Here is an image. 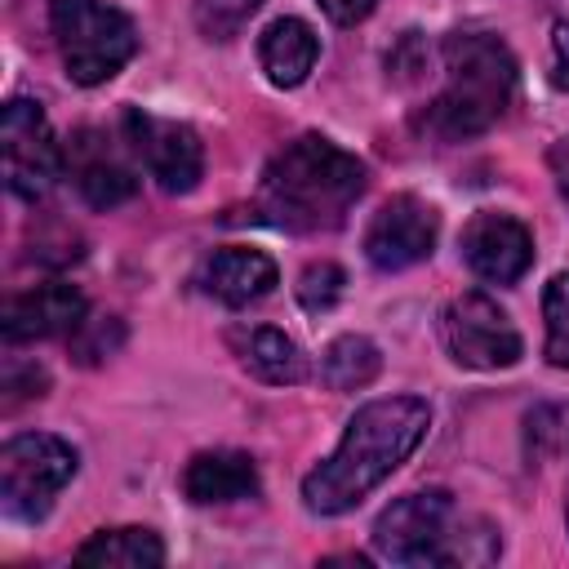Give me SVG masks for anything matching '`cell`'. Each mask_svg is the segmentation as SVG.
Wrapping results in <instances>:
<instances>
[{"label":"cell","mask_w":569,"mask_h":569,"mask_svg":"<svg viewBox=\"0 0 569 569\" xmlns=\"http://www.w3.org/2000/svg\"><path fill=\"white\" fill-rule=\"evenodd\" d=\"M431 409L418 396H387L369 400L351 413L338 449L307 471L302 502L316 516H342L351 511L369 489H378L427 436Z\"/></svg>","instance_id":"obj_1"},{"label":"cell","mask_w":569,"mask_h":569,"mask_svg":"<svg viewBox=\"0 0 569 569\" xmlns=\"http://www.w3.org/2000/svg\"><path fill=\"white\" fill-rule=\"evenodd\" d=\"M365 164L351 151L320 133H302L267 160L253 209L280 231H338L351 204L365 196Z\"/></svg>","instance_id":"obj_2"},{"label":"cell","mask_w":569,"mask_h":569,"mask_svg":"<svg viewBox=\"0 0 569 569\" xmlns=\"http://www.w3.org/2000/svg\"><path fill=\"white\" fill-rule=\"evenodd\" d=\"M445 84L413 116V129L436 142H467L493 129L516 98V58L489 31H449L440 44Z\"/></svg>","instance_id":"obj_3"},{"label":"cell","mask_w":569,"mask_h":569,"mask_svg":"<svg viewBox=\"0 0 569 569\" xmlns=\"http://www.w3.org/2000/svg\"><path fill=\"white\" fill-rule=\"evenodd\" d=\"M373 547L391 565H489L502 551L498 529L471 516L445 489L405 493L373 520Z\"/></svg>","instance_id":"obj_4"},{"label":"cell","mask_w":569,"mask_h":569,"mask_svg":"<svg viewBox=\"0 0 569 569\" xmlns=\"http://www.w3.org/2000/svg\"><path fill=\"white\" fill-rule=\"evenodd\" d=\"M49 31L76 84H107L133 53L138 31L124 9L107 0H49Z\"/></svg>","instance_id":"obj_5"},{"label":"cell","mask_w":569,"mask_h":569,"mask_svg":"<svg viewBox=\"0 0 569 569\" xmlns=\"http://www.w3.org/2000/svg\"><path fill=\"white\" fill-rule=\"evenodd\" d=\"M80 458L62 436L22 431L0 449V498L18 520H44L53 498L71 485Z\"/></svg>","instance_id":"obj_6"},{"label":"cell","mask_w":569,"mask_h":569,"mask_svg":"<svg viewBox=\"0 0 569 569\" xmlns=\"http://www.w3.org/2000/svg\"><path fill=\"white\" fill-rule=\"evenodd\" d=\"M445 351L462 369H511L525 356L520 329L489 293H458L440 311Z\"/></svg>","instance_id":"obj_7"},{"label":"cell","mask_w":569,"mask_h":569,"mask_svg":"<svg viewBox=\"0 0 569 569\" xmlns=\"http://www.w3.org/2000/svg\"><path fill=\"white\" fill-rule=\"evenodd\" d=\"M0 151H4V182L18 200H40L62 173V147L40 111V102L13 98L0 111Z\"/></svg>","instance_id":"obj_8"},{"label":"cell","mask_w":569,"mask_h":569,"mask_svg":"<svg viewBox=\"0 0 569 569\" xmlns=\"http://www.w3.org/2000/svg\"><path fill=\"white\" fill-rule=\"evenodd\" d=\"M124 138H129L133 156L142 160V169L156 178L160 191H169V196L196 191V182L204 173V147H200L191 124H178V120L151 116L142 107H129L124 111Z\"/></svg>","instance_id":"obj_9"},{"label":"cell","mask_w":569,"mask_h":569,"mask_svg":"<svg viewBox=\"0 0 569 569\" xmlns=\"http://www.w3.org/2000/svg\"><path fill=\"white\" fill-rule=\"evenodd\" d=\"M436 236H440V218L427 200L400 191L391 196L365 227V258L378 267V271H405L422 258H431L436 249Z\"/></svg>","instance_id":"obj_10"},{"label":"cell","mask_w":569,"mask_h":569,"mask_svg":"<svg viewBox=\"0 0 569 569\" xmlns=\"http://www.w3.org/2000/svg\"><path fill=\"white\" fill-rule=\"evenodd\" d=\"M462 262L489 284H516L533 267V236L511 213H476L458 236Z\"/></svg>","instance_id":"obj_11"},{"label":"cell","mask_w":569,"mask_h":569,"mask_svg":"<svg viewBox=\"0 0 569 569\" xmlns=\"http://www.w3.org/2000/svg\"><path fill=\"white\" fill-rule=\"evenodd\" d=\"M89 316V302L76 284L67 280H44L4 302V342H36V338H58L76 333Z\"/></svg>","instance_id":"obj_12"},{"label":"cell","mask_w":569,"mask_h":569,"mask_svg":"<svg viewBox=\"0 0 569 569\" xmlns=\"http://www.w3.org/2000/svg\"><path fill=\"white\" fill-rule=\"evenodd\" d=\"M62 169L71 173L76 191H80L84 204H93V209H116V204L133 200V191H138V173H133V169L107 147V138L93 133V129H80V133L71 138V147L62 151Z\"/></svg>","instance_id":"obj_13"},{"label":"cell","mask_w":569,"mask_h":569,"mask_svg":"<svg viewBox=\"0 0 569 569\" xmlns=\"http://www.w3.org/2000/svg\"><path fill=\"white\" fill-rule=\"evenodd\" d=\"M280 271L276 262L262 253V249H244V244H227L218 249L204 271H200V284L209 298H218L222 307H249L258 298H267L276 289Z\"/></svg>","instance_id":"obj_14"},{"label":"cell","mask_w":569,"mask_h":569,"mask_svg":"<svg viewBox=\"0 0 569 569\" xmlns=\"http://www.w3.org/2000/svg\"><path fill=\"white\" fill-rule=\"evenodd\" d=\"M182 493L196 507L253 498L258 493V467L240 449H204L182 467Z\"/></svg>","instance_id":"obj_15"},{"label":"cell","mask_w":569,"mask_h":569,"mask_svg":"<svg viewBox=\"0 0 569 569\" xmlns=\"http://www.w3.org/2000/svg\"><path fill=\"white\" fill-rule=\"evenodd\" d=\"M320 58V40L316 31L302 22V18H276L262 36H258V62H262V76L276 84V89H298L311 67Z\"/></svg>","instance_id":"obj_16"},{"label":"cell","mask_w":569,"mask_h":569,"mask_svg":"<svg viewBox=\"0 0 569 569\" xmlns=\"http://www.w3.org/2000/svg\"><path fill=\"white\" fill-rule=\"evenodd\" d=\"M240 360L253 378H262L271 387H293V382H307V373H311L302 347L284 329H271V325L240 333Z\"/></svg>","instance_id":"obj_17"},{"label":"cell","mask_w":569,"mask_h":569,"mask_svg":"<svg viewBox=\"0 0 569 569\" xmlns=\"http://www.w3.org/2000/svg\"><path fill=\"white\" fill-rule=\"evenodd\" d=\"M76 565H102V569H156L164 565V542L160 533L142 525H120V529H98L89 542H80Z\"/></svg>","instance_id":"obj_18"},{"label":"cell","mask_w":569,"mask_h":569,"mask_svg":"<svg viewBox=\"0 0 569 569\" xmlns=\"http://www.w3.org/2000/svg\"><path fill=\"white\" fill-rule=\"evenodd\" d=\"M378 369H382V351L365 333H342L320 356V378L333 391H360L378 378Z\"/></svg>","instance_id":"obj_19"},{"label":"cell","mask_w":569,"mask_h":569,"mask_svg":"<svg viewBox=\"0 0 569 569\" xmlns=\"http://www.w3.org/2000/svg\"><path fill=\"white\" fill-rule=\"evenodd\" d=\"M542 320H547V360L556 369H569V271L551 276V284L542 289Z\"/></svg>","instance_id":"obj_20"},{"label":"cell","mask_w":569,"mask_h":569,"mask_svg":"<svg viewBox=\"0 0 569 569\" xmlns=\"http://www.w3.org/2000/svg\"><path fill=\"white\" fill-rule=\"evenodd\" d=\"M258 9L262 0H196V27L209 40H231Z\"/></svg>","instance_id":"obj_21"},{"label":"cell","mask_w":569,"mask_h":569,"mask_svg":"<svg viewBox=\"0 0 569 569\" xmlns=\"http://www.w3.org/2000/svg\"><path fill=\"white\" fill-rule=\"evenodd\" d=\"M342 284H347V276H342L338 262H311V267L298 276V302H302L307 311H329V307L342 298Z\"/></svg>","instance_id":"obj_22"},{"label":"cell","mask_w":569,"mask_h":569,"mask_svg":"<svg viewBox=\"0 0 569 569\" xmlns=\"http://www.w3.org/2000/svg\"><path fill=\"white\" fill-rule=\"evenodd\" d=\"M120 338H124V325L116 320V316H84V325L71 333V351L84 360V365H93V360H102V356H111L116 347H120Z\"/></svg>","instance_id":"obj_23"},{"label":"cell","mask_w":569,"mask_h":569,"mask_svg":"<svg viewBox=\"0 0 569 569\" xmlns=\"http://www.w3.org/2000/svg\"><path fill=\"white\" fill-rule=\"evenodd\" d=\"M316 4L325 9V18H329V22H338V27H351V22L369 18L378 0H316Z\"/></svg>","instance_id":"obj_24"},{"label":"cell","mask_w":569,"mask_h":569,"mask_svg":"<svg viewBox=\"0 0 569 569\" xmlns=\"http://www.w3.org/2000/svg\"><path fill=\"white\" fill-rule=\"evenodd\" d=\"M551 58H556L551 84L556 89H569V22H556L551 27Z\"/></svg>","instance_id":"obj_25"},{"label":"cell","mask_w":569,"mask_h":569,"mask_svg":"<svg viewBox=\"0 0 569 569\" xmlns=\"http://www.w3.org/2000/svg\"><path fill=\"white\" fill-rule=\"evenodd\" d=\"M547 160H551V173H556V187H560V196L569 200V138H565V142H556Z\"/></svg>","instance_id":"obj_26"},{"label":"cell","mask_w":569,"mask_h":569,"mask_svg":"<svg viewBox=\"0 0 569 569\" xmlns=\"http://www.w3.org/2000/svg\"><path fill=\"white\" fill-rule=\"evenodd\" d=\"M560 445H569V418H565V431H560ZM565 525H569V480H565Z\"/></svg>","instance_id":"obj_27"}]
</instances>
